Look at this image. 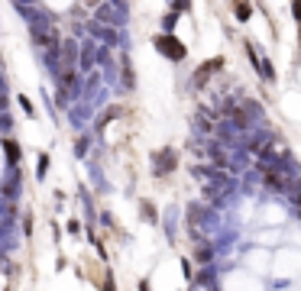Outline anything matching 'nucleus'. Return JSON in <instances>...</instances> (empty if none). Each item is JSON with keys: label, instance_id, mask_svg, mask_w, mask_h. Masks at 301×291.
I'll return each instance as SVG.
<instances>
[{"label": "nucleus", "instance_id": "1", "mask_svg": "<svg viewBox=\"0 0 301 291\" xmlns=\"http://www.w3.org/2000/svg\"><path fill=\"white\" fill-rule=\"evenodd\" d=\"M156 49L162 52L169 61H182V58H185V46L172 36V33H162V36H156Z\"/></svg>", "mask_w": 301, "mask_h": 291}, {"label": "nucleus", "instance_id": "2", "mask_svg": "<svg viewBox=\"0 0 301 291\" xmlns=\"http://www.w3.org/2000/svg\"><path fill=\"white\" fill-rule=\"evenodd\" d=\"M217 68H224V58H210V61H204V65H198V72H194V81H191V84L201 91V87L210 81V75H214Z\"/></svg>", "mask_w": 301, "mask_h": 291}, {"label": "nucleus", "instance_id": "3", "mask_svg": "<svg viewBox=\"0 0 301 291\" xmlns=\"http://www.w3.org/2000/svg\"><path fill=\"white\" fill-rule=\"evenodd\" d=\"M153 169H156V175H169V172H175V152H172V149H162V152L153 155Z\"/></svg>", "mask_w": 301, "mask_h": 291}, {"label": "nucleus", "instance_id": "4", "mask_svg": "<svg viewBox=\"0 0 301 291\" xmlns=\"http://www.w3.org/2000/svg\"><path fill=\"white\" fill-rule=\"evenodd\" d=\"M224 113H227L230 120H236V126H240V130L250 126V117H246V110H243V107H236L233 101H224Z\"/></svg>", "mask_w": 301, "mask_h": 291}, {"label": "nucleus", "instance_id": "5", "mask_svg": "<svg viewBox=\"0 0 301 291\" xmlns=\"http://www.w3.org/2000/svg\"><path fill=\"white\" fill-rule=\"evenodd\" d=\"M120 68H123V84H127L130 91H133V87H136V75H133V61H130L127 55L120 58Z\"/></svg>", "mask_w": 301, "mask_h": 291}, {"label": "nucleus", "instance_id": "6", "mask_svg": "<svg viewBox=\"0 0 301 291\" xmlns=\"http://www.w3.org/2000/svg\"><path fill=\"white\" fill-rule=\"evenodd\" d=\"M139 210H143V217L149 220V223H159V210L149 204V201H139Z\"/></svg>", "mask_w": 301, "mask_h": 291}, {"label": "nucleus", "instance_id": "7", "mask_svg": "<svg viewBox=\"0 0 301 291\" xmlns=\"http://www.w3.org/2000/svg\"><path fill=\"white\" fill-rule=\"evenodd\" d=\"M194 259H198L201 266H207V262L214 259V249H210V246H198V249H194Z\"/></svg>", "mask_w": 301, "mask_h": 291}, {"label": "nucleus", "instance_id": "8", "mask_svg": "<svg viewBox=\"0 0 301 291\" xmlns=\"http://www.w3.org/2000/svg\"><path fill=\"white\" fill-rule=\"evenodd\" d=\"M117 117H120V107H110L107 113H101V117H97V130H104L110 120H117Z\"/></svg>", "mask_w": 301, "mask_h": 291}, {"label": "nucleus", "instance_id": "9", "mask_svg": "<svg viewBox=\"0 0 301 291\" xmlns=\"http://www.w3.org/2000/svg\"><path fill=\"white\" fill-rule=\"evenodd\" d=\"M4 149H7V158H10V162H20V146H16L13 139H4Z\"/></svg>", "mask_w": 301, "mask_h": 291}, {"label": "nucleus", "instance_id": "10", "mask_svg": "<svg viewBox=\"0 0 301 291\" xmlns=\"http://www.w3.org/2000/svg\"><path fill=\"white\" fill-rule=\"evenodd\" d=\"M236 16H240V23H246V20H250V4L236 0Z\"/></svg>", "mask_w": 301, "mask_h": 291}, {"label": "nucleus", "instance_id": "11", "mask_svg": "<svg viewBox=\"0 0 301 291\" xmlns=\"http://www.w3.org/2000/svg\"><path fill=\"white\" fill-rule=\"evenodd\" d=\"M75 155H78V158H81V155H87V136L75 139Z\"/></svg>", "mask_w": 301, "mask_h": 291}, {"label": "nucleus", "instance_id": "12", "mask_svg": "<svg viewBox=\"0 0 301 291\" xmlns=\"http://www.w3.org/2000/svg\"><path fill=\"white\" fill-rule=\"evenodd\" d=\"M46 169H49V155H39V178H46Z\"/></svg>", "mask_w": 301, "mask_h": 291}, {"label": "nucleus", "instance_id": "13", "mask_svg": "<svg viewBox=\"0 0 301 291\" xmlns=\"http://www.w3.org/2000/svg\"><path fill=\"white\" fill-rule=\"evenodd\" d=\"M68 233H81V220H68Z\"/></svg>", "mask_w": 301, "mask_h": 291}, {"label": "nucleus", "instance_id": "14", "mask_svg": "<svg viewBox=\"0 0 301 291\" xmlns=\"http://www.w3.org/2000/svg\"><path fill=\"white\" fill-rule=\"evenodd\" d=\"M162 23H165V29H172V26H175V23H178V16H175V13H169V16H165V20H162Z\"/></svg>", "mask_w": 301, "mask_h": 291}, {"label": "nucleus", "instance_id": "15", "mask_svg": "<svg viewBox=\"0 0 301 291\" xmlns=\"http://www.w3.org/2000/svg\"><path fill=\"white\" fill-rule=\"evenodd\" d=\"M291 13H295V20L301 23V0H295V4H291Z\"/></svg>", "mask_w": 301, "mask_h": 291}, {"label": "nucleus", "instance_id": "16", "mask_svg": "<svg viewBox=\"0 0 301 291\" xmlns=\"http://www.w3.org/2000/svg\"><path fill=\"white\" fill-rule=\"evenodd\" d=\"M188 7H191V0H175V10H178V13L188 10Z\"/></svg>", "mask_w": 301, "mask_h": 291}, {"label": "nucleus", "instance_id": "17", "mask_svg": "<svg viewBox=\"0 0 301 291\" xmlns=\"http://www.w3.org/2000/svg\"><path fill=\"white\" fill-rule=\"evenodd\" d=\"M84 4H87V7H101V0H84Z\"/></svg>", "mask_w": 301, "mask_h": 291}, {"label": "nucleus", "instance_id": "18", "mask_svg": "<svg viewBox=\"0 0 301 291\" xmlns=\"http://www.w3.org/2000/svg\"><path fill=\"white\" fill-rule=\"evenodd\" d=\"M295 204H298V207H301V194H295Z\"/></svg>", "mask_w": 301, "mask_h": 291}]
</instances>
